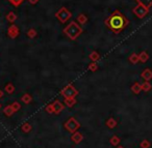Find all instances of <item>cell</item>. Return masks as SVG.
I'll return each instance as SVG.
<instances>
[{"mask_svg": "<svg viewBox=\"0 0 152 148\" xmlns=\"http://www.w3.org/2000/svg\"><path fill=\"white\" fill-rule=\"evenodd\" d=\"M105 24L115 33H119L121 30L126 27V25L128 24V20L120 12H116L105 21Z\"/></svg>", "mask_w": 152, "mask_h": 148, "instance_id": "1", "label": "cell"}, {"mask_svg": "<svg viewBox=\"0 0 152 148\" xmlns=\"http://www.w3.org/2000/svg\"><path fill=\"white\" fill-rule=\"evenodd\" d=\"M64 31H65V33L70 37L71 40H75V38H77V37L79 36V34L82 32V29L77 23L71 22L70 24L65 28Z\"/></svg>", "mask_w": 152, "mask_h": 148, "instance_id": "2", "label": "cell"}, {"mask_svg": "<svg viewBox=\"0 0 152 148\" xmlns=\"http://www.w3.org/2000/svg\"><path fill=\"white\" fill-rule=\"evenodd\" d=\"M148 8L146 6V5L142 4V3H139V4L135 6V8H133V12H135V15H137V17L139 18H144L145 16L148 14Z\"/></svg>", "mask_w": 152, "mask_h": 148, "instance_id": "3", "label": "cell"}, {"mask_svg": "<svg viewBox=\"0 0 152 148\" xmlns=\"http://www.w3.org/2000/svg\"><path fill=\"white\" fill-rule=\"evenodd\" d=\"M55 16H56L58 19H60V22L65 23L66 21L69 20V19L71 18V12H69L66 8H62L58 12H56V15Z\"/></svg>", "mask_w": 152, "mask_h": 148, "instance_id": "4", "label": "cell"}, {"mask_svg": "<svg viewBox=\"0 0 152 148\" xmlns=\"http://www.w3.org/2000/svg\"><path fill=\"white\" fill-rule=\"evenodd\" d=\"M8 33L12 38H15V37H17L18 34H19V29H18V27L16 25H12V26L8 28Z\"/></svg>", "mask_w": 152, "mask_h": 148, "instance_id": "5", "label": "cell"}, {"mask_svg": "<svg viewBox=\"0 0 152 148\" xmlns=\"http://www.w3.org/2000/svg\"><path fill=\"white\" fill-rule=\"evenodd\" d=\"M142 77L144 78L146 81H149V80L152 79V72L150 69H145L144 72L142 73Z\"/></svg>", "mask_w": 152, "mask_h": 148, "instance_id": "6", "label": "cell"}, {"mask_svg": "<svg viewBox=\"0 0 152 148\" xmlns=\"http://www.w3.org/2000/svg\"><path fill=\"white\" fill-rule=\"evenodd\" d=\"M148 58H149V55H148L147 52H142L139 55V59L142 62H146L148 60Z\"/></svg>", "mask_w": 152, "mask_h": 148, "instance_id": "7", "label": "cell"}, {"mask_svg": "<svg viewBox=\"0 0 152 148\" xmlns=\"http://www.w3.org/2000/svg\"><path fill=\"white\" fill-rule=\"evenodd\" d=\"M6 20L10 21V22H15V21L17 20V16H16L15 12H10V14L6 16Z\"/></svg>", "mask_w": 152, "mask_h": 148, "instance_id": "8", "label": "cell"}, {"mask_svg": "<svg viewBox=\"0 0 152 148\" xmlns=\"http://www.w3.org/2000/svg\"><path fill=\"white\" fill-rule=\"evenodd\" d=\"M141 89H142V85H140L139 83L135 84L133 85V87H132V90H133V92H135V93H139Z\"/></svg>", "mask_w": 152, "mask_h": 148, "instance_id": "9", "label": "cell"}, {"mask_svg": "<svg viewBox=\"0 0 152 148\" xmlns=\"http://www.w3.org/2000/svg\"><path fill=\"white\" fill-rule=\"evenodd\" d=\"M129 60L132 62V63H137V62L139 61V60H140V59H139V55H137V54H132L131 56H130Z\"/></svg>", "mask_w": 152, "mask_h": 148, "instance_id": "10", "label": "cell"}, {"mask_svg": "<svg viewBox=\"0 0 152 148\" xmlns=\"http://www.w3.org/2000/svg\"><path fill=\"white\" fill-rule=\"evenodd\" d=\"M150 88H151V85H150V83H148V82H146V83H144V84L142 85V89H144L145 91H149Z\"/></svg>", "mask_w": 152, "mask_h": 148, "instance_id": "11", "label": "cell"}, {"mask_svg": "<svg viewBox=\"0 0 152 148\" xmlns=\"http://www.w3.org/2000/svg\"><path fill=\"white\" fill-rule=\"evenodd\" d=\"M78 21H79L81 24H85V23L87 22V17H85V15H80L79 17H78Z\"/></svg>", "mask_w": 152, "mask_h": 148, "instance_id": "12", "label": "cell"}, {"mask_svg": "<svg viewBox=\"0 0 152 148\" xmlns=\"http://www.w3.org/2000/svg\"><path fill=\"white\" fill-rule=\"evenodd\" d=\"M22 1L23 0H10V2L15 5V6H19V5L22 3Z\"/></svg>", "mask_w": 152, "mask_h": 148, "instance_id": "13", "label": "cell"}, {"mask_svg": "<svg viewBox=\"0 0 152 148\" xmlns=\"http://www.w3.org/2000/svg\"><path fill=\"white\" fill-rule=\"evenodd\" d=\"M28 36L29 37H35V35H37V32H35V29H30V30H28Z\"/></svg>", "mask_w": 152, "mask_h": 148, "instance_id": "14", "label": "cell"}, {"mask_svg": "<svg viewBox=\"0 0 152 148\" xmlns=\"http://www.w3.org/2000/svg\"><path fill=\"white\" fill-rule=\"evenodd\" d=\"M28 1H29L30 3H33V4H35V3H37L39 0H28Z\"/></svg>", "mask_w": 152, "mask_h": 148, "instance_id": "15", "label": "cell"}]
</instances>
